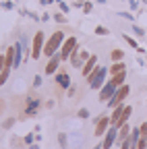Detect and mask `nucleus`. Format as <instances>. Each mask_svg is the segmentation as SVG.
<instances>
[{
    "label": "nucleus",
    "mask_w": 147,
    "mask_h": 149,
    "mask_svg": "<svg viewBox=\"0 0 147 149\" xmlns=\"http://www.w3.org/2000/svg\"><path fill=\"white\" fill-rule=\"evenodd\" d=\"M83 10L89 13V10H91V2H85V4H83Z\"/></svg>",
    "instance_id": "nucleus-29"
},
{
    "label": "nucleus",
    "mask_w": 147,
    "mask_h": 149,
    "mask_svg": "<svg viewBox=\"0 0 147 149\" xmlns=\"http://www.w3.org/2000/svg\"><path fill=\"white\" fill-rule=\"evenodd\" d=\"M106 74H108V68L106 66H95V70L87 77V83L91 89H102V83L106 79Z\"/></svg>",
    "instance_id": "nucleus-2"
},
{
    "label": "nucleus",
    "mask_w": 147,
    "mask_h": 149,
    "mask_svg": "<svg viewBox=\"0 0 147 149\" xmlns=\"http://www.w3.org/2000/svg\"><path fill=\"white\" fill-rule=\"evenodd\" d=\"M56 83H58L62 89H66V87H70V77H68L66 72H58V74H56Z\"/></svg>",
    "instance_id": "nucleus-13"
},
{
    "label": "nucleus",
    "mask_w": 147,
    "mask_h": 149,
    "mask_svg": "<svg viewBox=\"0 0 147 149\" xmlns=\"http://www.w3.org/2000/svg\"><path fill=\"white\" fill-rule=\"evenodd\" d=\"M124 42L131 46V48H135V50H139V46H137V42L133 40V37H128V35H124Z\"/></svg>",
    "instance_id": "nucleus-21"
},
{
    "label": "nucleus",
    "mask_w": 147,
    "mask_h": 149,
    "mask_svg": "<svg viewBox=\"0 0 147 149\" xmlns=\"http://www.w3.org/2000/svg\"><path fill=\"white\" fill-rule=\"evenodd\" d=\"M124 77H126V70H122V72L114 74V79H112V83H114L116 87H120V85H124Z\"/></svg>",
    "instance_id": "nucleus-15"
},
{
    "label": "nucleus",
    "mask_w": 147,
    "mask_h": 149,
    "mask_svg": "<svg viewBox=\"0 0 147 149\" xmlns=\"http://www.w3.org/2000/svg\"><path fill=\"white\" fill-rule=\"evenodd\" d=\"M54 21H58V23H66V17H64L62 13H56V15H54Z\"/></svg>",
    "instance_id": "nucleus-22"
},
{
    "label": "nucleus",
    "mask_w": 147,
    "mask_h": 149,
    "mask_svg": "<svg viewBox=\"0 0 147 149\" xmlns=\"http://www.w3.org/2000/svg\"><path fill=\"white\" fill-rule=\"evenodd\" d=\"M44 46H46V35H44V31H38L33 37V44H31V58L38 60L44 54Z\"/></svg>",
    "instance_id": "nucleus-3"
},
{
    "label": "nucleus",
    "mask_w": 147,
    "mask_h": 149,
    "mask_svg": "<svg viewBox=\"0 0 147 149\" xmlns=\"http://www.w3.org/2000/svg\"><path fill=\"white\" fill-rule=\"evenodd\" d=\"M85 60H89V52H87V50H77L75 54L70 56V64H72V66H81V68H83V62H85Z\"/></svg>",
    "instance_id": "nucleus-9"
},
{
    "label": "nucleus",
    "mask_w": 147,
    "mask_h": 149,
    "mask_svg": "<svg viewBox=\"0 0 147 149\" xmlns=\"http://www.w3.org/2000/svg\"><path fill=\"white\" fill-rule=\"evenodd\" d=\"M116 89H118V87H116L112 81H110V83H106V85L100 89V102H106V100L110 102V100H112V95L116 93Z\"/></svg>",
    "instance_id": "nucleus-6"
},
{
    "label": "nucleus",
    "mask_w": 147,
    "mask_h": 149,
    "mask_svg": "<svg viewBox=\"0 0 147 149\" xmlns=\"http://www.w3.org/2000/svg\"><path fill=\"white\" fill-rule=\"evenodd\" d=\"M64 40H66V37H64V31H62V29L54 31L50 40H46V46H44V54L48 56V58H52L54 54H58V50H60V44H64Z\"/></svg>",
    "instance_id": "nucleus-1"
},
{
    "label": "nucleus",
    "mask_w": 147,
    "mask_h": 149,
    "mask_svg": "<svg viewBox=\"0 0 147 149\" xmlns=\"http://www.w3.org/2000/svg\"><path fill=\"white\" fill-rule=\"evenodd\" d=\"M95 33H98V35H106V33H108V29H106V27H102V25H98V27H95Z\"/></svg>",
    "instance_id": "nucleus-24"
},
{
    "label": "nucleus",
    "mask_w": 147,
    "mask_h": 149,
    "mask_svg": "<svg viewBox=\"0 0 147 149\" xmlns=\"http://www.w3.org/2000/svg\"><path fill=\"white\" fill-rule=\"evenodd\" d=\"M135 33H137V35H143V29H141V27H137V25H135Z\"/></svg>",
    "instance_id": "nucleus-30"
},
{
    "label": "nucleus",
    "mask_w": 147,
    "mask_h": 149,
    "mask_svg": "<svg viewBox=\"0 0 147 149\" xmlns=\"http://www.w3.org/2000/svg\"><path fill=\"white\" fill-rule=\"evenodd\" d=\"M116 139H118V128H116V126H110V128H108V133H106V137H104L102 149H110V147L114 145Z\"/></svg>",
    "instance_id": "nucleus-7"
},
{
    "label": "nucleus",
    "mask_w": 147,
    "mask_h": 149,
    "mask_svg": "<svg viewBox=\"0 0 147 149\" xmlns=\"http://www.w3.org/2000/svg\"><path fill=\"white\" fill-rule=\"evenodd\" d=\"M145 147H147V137L141 135V139L137 141V147H135V149H145Z\"/></svg>",
    "instance_id": "nucleus-20"
},
{
    "label": "nucleus",
    "mask_w": 147,
    "mask_h": 149,
    "mask_svg": "<svg viewBox=\"0 0 147 149\" xmlns=\"http://www.w3.org/2000/svg\"><path fill=\"white\" fill-rule=\"evenodd\" d=\"M108 126H112L110 118H108V116H102V118L98 120V124H95V130H93V135H95V137H104V135L108 133Z\"/></svg>",
    "instance_id": "nucleus-8"
},
{
    "label": "nucleus",
    "mask_w": 147,
    "mask_h": 149,
    "mask_svg": "<svg viewBox=\"0 0 147 149\" xmlns=\"http://www.w3.org/2000/svg\"><path fill=\"white\" fill-rule=\"evenodd\" d=\"M93 149H102V145H98V147H93Z\"/></svg>",
    "instance_id": "nucleus-33"
},
{
    "label": "nucleus",
    "mask_w": 147,
    "mask_h": 149,
    "mask_svg": "<svg viewBox=\"0 0 147 149\" xmlns=\"http://www.w3.org/2000/svg\"><path fill=\"white\" fill-rule=\"evenodd\" d=\"M2 108H4V104H2V100H0V110H2Z\"/></svg>",
    "instance_id": "nucleus-32"
},
{
    "label": "nucleus",
    "mask_w": 147,
    "mask_h": 149,
    "mask_svg": "<svg viewBox=\"0 0 147 149\" xmlns=\"http://www.w3.org/2000/svg\"><path fill=\"white\" fill-rule=\"evenodd\" d=\"M95 64H98V56H95V54H91V56H89V60H87V62L83 64V68H81V74H83V77H89V74L95 70Z\"/></svg>",
    "instance_id": "nucleus-11"
},
{
    "label": "nucleus",
    "mask_w": 147,
    "mask_h": 149,
    "mask_svg": "<svg viewBox=\"0 0 147 149\" xmlns=\"http://www.w3.org/2000/svg\"><path fill=\"white\" fill-rule=\"evenodd\" d=\"M131 112H133V108H131V106H124V112H122V116H120V126H122V124H126V120L131 118Z\"/></svg>",
    "instance_id": "nucleus-16"
},
{
    "label": "nucleus",
    "mask_w": 147,
    "mask_h": 149,
    "mask_svg": "<svg viewBox=\"0 0 147 149\" xmlns=\"http://www.w3.org/2000/svg\"><path fill=\"white\" fill-rule=\"evenodd\" d=\"M110 70H112L114 74L122 72V70H124V64H122V60H120V62H114V64H112V68H110Z\"/></svg>",
    "instance_id": "nucleus-18"
},
{
    "label": "nucleus",
    "mask_w": 147,
    "mask_h": 149,
    "mask_svg": "<svg viewBox=\"0 0 147 149\" xmlns=\"http://www.w3.org/2000/svg\"><path fill=\"white\" fill-rule=\"evenodd\" d=\"M75 52H77V37H72V35H70V37H66V40H64V44H62V48H60L58 54H60V58H62V60H68Z\"/></svg>",
    "instance_id": "nucleus-4"
},
{
    "label": "nucleus",
    "mask_w": 147,
    "mask_h": 149,
    "mask_svg": "<svg viewBox=\"0 0 147 149\" xmlns=\"http://www.w3.org/2000/svg\"><path fill=\"white\" fill-rule=\"evenodd\" d=\"M60 60H62V58H60V54H54V56H52V58L48 60V64H46V68H44V72H46V74H54V70H56V68H58V64H60Z\"/></svg>",
    "instance_id": "nucleus-12"
},
{
    "label": "nucleus",
    "mask_w": 147,
    "mask_h": 149,
    "mask_svg": "<svg viewBox=\"0 0 147 149\" xmlns=\"http://www.w3.org/2000/svg\"><path fill=\"white\" fill-rule=\"evenodd\" d=\"M4 66H6V56H0V72L4 70Z\"/></svg>",
    "instance_id": "nucleus-25"
},
{
    "label": "nucleus",
    "mask_w": 147,
    "mask_h": 149,
    "mask_svg": "<svg viewBox=\"0 0 147 149\" xmlns=\"http://www.w3.org/2000/svg\"><path fill=\"white\" fill-rule=\"evenodd\" d=\"M58 139H60V145H62V149H64V147H66V137H64V135H60Z\"/></svg>",
    "instance_id": "nucleus-28"
},
{
    "label": "nucleus",
    "mask_w": 147,
    "mask_h": 149,
    "mask_svg": "<svg viewBox=\"0 0 147 149\" xmlns=\"http://www.w3.org/2000/svg\"><path fill=\"white\" fill-rule=\"evenodd\" d=\"M42 4H50V2H54V0H40Z\"/></svg>",
    "instance_id": "nucleus-31"
},
{
    "label": "nucleus",
    "mask_w": 147,
    "mask_h": 149,
    "mask_svg": "<svg viewBox=\"0 0 147 149\" xmlns=\"http://www.w3.org/2000/svg\"><path fill=\"white\" fill-rule=\"evenodd\" d=\"M139 130H141V135H143V137H147V122H143V124L139 126Z\"/></svg>",
    "instance_id": "nucleus-26"
},
{
    "label": "nucleus",
    "mask_w": 147,
    "mask_h": 149,
    "mask_svg": "<svg viewBox=\"0 0 147 149\" xmlns=\"http://www.w3.org/2000/svg\"><path fill=\"white\" fill-rule=\"evenodd\" d=\"M128 135H131V126H128V124H122L120 126V130H118V139L116 141H124V139H128Z\"/></svg>",
    "instance_id": "nucleus-14"
},
{
    "label": "nucleus",
    "mask_w": 147,
    "mask_h": 149,
    "mask_svg": "<svg viewBox=\"0 0 147 149\" xmlns=\"http://www.w3.org/2000/svg\"><path fill=\"white\" fill-rule=\"evenodd\" d=\"M42 85V77L40 74H35V79H33V87H40Z\"/></svg>",
    "instance_id": "nucleus-27"
},
{
    "label": "nucleus",
    "mask_w": 147,
    "mask_h": 149,
    "mask_svg": "<svg viewBox=\"0 0 147 149\" xmlns=\"http://www.w3.org/2000/svg\"><path fill=\"white\" fill-rule=\"evenodd\" d=\"M38 108H40V100H35L33 95H27V100H25V114L33 116L35 112H38Z\"/></svg>",
    "instance_id": "nucleus-10"
},
{
    "label": "nucleus",
    "mask_w": 147,
    "mask_h": 149,
    "mask_svg": "<svg viewBox=\"0 0 147 149\" xmlns=\"http://www.w3.org/2000/svg\"><path fill=\"white\" fill-rule=\"evenodd\" d=\"M8 74H10V66H4V70L0 72V85H4V83H6Z\"/></svg>",
    "instance_id": "nucleus-17"
},
{
    "label": "nucleus",
    "mask_w": 147,
    "mask_h": 149,
    "mask_svg": "<svg viewBox=\"0 0 147 149\" xmlns=\"http://www.w3.org/2000/svg\"><path fill=\"white\" fill-rule=\"evenodd\" d=\"M122 56H124L122 50H112V60H114V62H120V60H122Z\"/></svg>",
    "instance_id": "nucleus-19"
},
{
    "label": "nucleus",
    "mask_w": 147,
    "mask_h": 149,
    "mask_svg": "<svg viewBox=\"0 0 147 149\" xmlns=\"http://www.w3.org/2000/svg\"><path fill=\"white\" fill-rule=\"evenodd\" d=\"M77 116H79V118H89V110H85V108H81Z\"/></svg>",
    "instance_id": "nucleus-23"
},
{
    "label": "nucleus",
    "mask_w": 147,
    "mask_h": 149,
    "mask_svg": "<svg viewBox=\"0 0 147 149\" xmlns=\"http://www.w3.org/2000/svg\"><path fill=\"white\" fill-rule=\"evenodd\" d=\"M128 91H131V89H128V85L118 87V89H116V93L112 95V100L108 102V106H110V108H116V106H120V104H122V100L128 95Z\"/></svg>",
    "instance_id": "nucleus-5"
}]
</instances>
